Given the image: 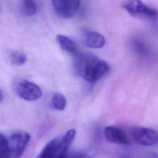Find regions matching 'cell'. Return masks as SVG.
Wrapping results in <instances>:
<instances>
[{"label": "cell", "instance_id": "obj_1", "mask_svg": "<svg viewBox=\"0 0 158 158\" xmlns=\"http://www.w3.org/2000/svg\"><path fill=\"white\" fill-rule=\"evenodd\" d=\"M75 67L79 75L86 81L94 83L110 70L108 64L91 53H80L75 57Z\"/></svg>", "mask_w": 158, "mask_h": 158}, {"label": "cell", "instance_id": "obj_2", "mask_svg": "<svg viewBox=\"0 0 158 158\" xmlns=\"http://www.w3.org/2000/svg\"><path fill=\"white\" fill-rule=\"evenodd\" d=\"M75 135V130L70 129L62 136L54 138L45 145L36 158H65Z\"/></svg>", "mask_w": 158, "mask_h": 158}, {"label": "cell", "instance_id": "obj_3", "mask_svg": "<svg viewBox=\"0 0 158 158\" xmlns=\"http://www.w3.org/2000/svg\"><path fill=\"white\" fill-rule=\"evenodd\" d=\"M122 7L134 17L155 20L158 17V11L145 4L141 0H124Z\"/></svg>", "mask_w": 158, "mask_h": 158}, {"label": "cell", "instance_id": "obj_4", "mask_svg": "<svg viewBox=\"0 0 158 158\" xmlns=\"http://www.w3.org/2000/svg\"><path fill=\"white\" fill-rule=\"evenodd\" d=\"M30 140V135L28 132L17 131L13 133L7 139L11 155L14 158H20Z\"/></svg>", "mask_w": 158, "mask_h": 158}, {"label": "cell", "instance_id": "obj_5", "mask_svg": "<svg viewBox=\"0 0 158 158\" xmlns=\"http://www.w3.org/2000/svg\"><path fill=\"white\" fill-rule=\"evenodd\" d=\"M15 88L18 96L26 101H36L43 96L41 88L35 83L27 80L18 81Z\"/></svg>", "mask_w": 158, "mask_h": 158}, {"label": "cell", "instance_id": "obj_6", "mask_svg": "<svg viewBox=\"0 0 158 158\" xmlns=\"http://www.w3.org/2000/svg\"><path fill=\"white\" fill-rule=\"evenodd\" d=\"M131 135L138 143L143 146H152L158 143V133L151 128L135 127L131 128Z\"/></svg>", "mask_w": 158, "mask_h": 158}, {"label": "cell", "instance_id": "obj_7", "mask_svg": "<svg viewBox=\"0 0 158 158\" xmlns=\"http://www.w3.org/2000/svg\"><path fill=\"white\" fill-rule=\"evenodd\" d=\"M57 15L64 19L73 17L77 12L81 0H51Z\"/></svg>", "mask_w": 158, "mask_h": 158}, {"label": "cell", "instance_id": "obj_8", "mask_svg": "<svg viewBox=\"0 0 158 158\" xmlns=\"http://www.w3.org/2000/svg\"><path fill=\"white\" fill-rule=\"evenodd\" d=\"M104 134L107 141L120 144H128L129 139L121 128L115 126H108L105 128Z\"/></svg>", "mask_w": 158, "mask_h": 158}, {"label": "cell", "instance_id": "obj_9", "mask_svg": "<svg viewBox=\"0 0 158 158\" xmlns=\"http://www.w3.org/2000/svg\"><path fill=\"white\" fill-rule=\"evenodd\" d=\"M83 41L85 46L91 48H101L106 43V40L103 35L99 32L89 30L83 34Z\"/></svg>", "mask_w": 158, "mask_h": 158}, {"label": "cell", "instance_id": "obj_10", "mask_svg": "<svg viewBox=\"0 0 158 158\" xmlns=\"http://www.w3.org/2000/svg\"><path fill=\"white\" fill-rule=\"evenodd\" d=\"M56 41L62 49L72 55L74 57L80 54L77 44L68 36L57 35L56 36Z\"/></svg>", "mask_w": 158, "mask_h": 158}, {"label": "cell", "instance_id": "obj_11", "mask_svg": "<svg viewBox=\"0 0 158 158\" xmlns=\"http://www.w3.org/2000/svg\"><path fill=\"white\" fill-rule=\"evenodd\" d=\"M132 48L134 51L141 57L149 56L150 51L148 44L141 39L135 38L132 41Z\"/></svg>", "mask_w": 158, "mask_h": 158}, {"label": "cell", "instance_id": "obj_12", "mask_svg": "<svg viewBox=\"0 0 158 158\" xmlns=\"http://www.w3.org/2000/svg\"><path fill=\"white\" fill-rule=\"evenodd\" d=\"M21 11L27 16H32L36 12V5L35 0H20Z\"/></svg>", "mask_w": 158, "mask_h": 158}, {"label": "cell", "instance_id": "obj_13", "mask_svg": "<svg viewBox=\"0 0 158 158\" xmlns=\"http://www.w3.org/2000/svg\"><path fill=\"white\" fill-rule=\"evenodd\" d=\"M67 100L62 93H55L51 99V104L52 107L57 110H63L65 108Z\"/></svg>", "mask_w": 158, "mask_h": 158}, {"label": "cell", "instance_id": "obj_14", "mask_svg": "<svg viewBox=\"0 0 158 158\" xmlns=\"http://www.w3.org/2000/svg\"><path fill=\"white\" fill-rule=\"evenodd\" d=\"M10 62L15 66L23 65L27 61V56L22 52L17 51H12L9 56Z\"/></svg>", "mask_w": 158, "mask_h": 158}, {"label": "cell", "instance_id": "obj_15", "mask_svg": "<svg viewBox=\"0 0 158 158\" xmlns=\"http://www.w3.org/2000/svg\"><path fill=\"white\" fill-rule=\"evenodd\" d=\"M10 156L8 141L5 136L0 132V158H10Z\"/></svg>", "mask_w": 158, "mask_h": 158}, {"label": "cell", "instance_id": "obj_16", "mask_svg": "<svg viewBox=\"0 0 158 158\" xmlns=\"http://www.w3.org/2000/svg\"><path fill=\"white\" fill-rule=\"evenodd\" d=\"M65 158H92L89 155L81 151H74L67 153Z\"/></svg>", "mask_w": 158, "mask_h": 158}, {"label": "cell", "instance_id": "obj_17", "mask_svg": "<svg viewBox=\"0 0 158 158\" xmlns=\"http://www.w3.org/2000/svg\"><path fill=\"white\" fill-rule=\"evenodd\" d=\"M143 158H158V153L155 152H149L144 156Z\"/></svg>", "mask_w": 158, "mask_h": 158}, {"label": "cell", "instance_id": "obj_18", "mask_svg": "<svg viewBox=\"0 0 158 158\" xmlns=\"http://www.w3.org/2000/svg\"><path fill=\"white\" fill-rule=\"evenodd\" d=\"M2 99H3V94H2V92L0 89V102L2 101Z\"/></svg>", "mask_w": 158, "mask_h": 158}, {"label": "cell", "instance_id": "obj_19", "mask_svg": "<svg viewBox=\"0 0 158 158\" xmlns=\"http://www.w3.org/2000/svg\"><path fill=\"white\" fill-rule=\"evenodd\" d=\"M119 158H129V157L128 156H122V157H120Z\"/></svg>", "mask_w": 158, "mask_h": 158}]
</instances>
